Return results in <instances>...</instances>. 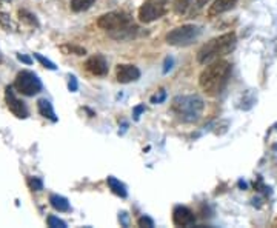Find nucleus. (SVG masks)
Listing matches in <instances>:
<instances>
[{"mask_svg": "<svg viewBox=\"0 0 277 228\" xmlns=\"http://www.w3.org/2000/svg\"><path fill=\"white\" fill-rule=\"evenodd\" d=\"M231 76V64L226 60H214L211 62L202 73L199 77V85L203 90V93L209 97H216L219 96Z\"/></svg>", "mask_w": 277, "mask_h": 228, "instance_id": "obj_1", "label": "nucleus"}, {"mask_svg": "<svg viewBox=\"0 0 277 228\" xmlns=\"http://www.w3.org/2000/svg\"><path fill=\"white\" fill-rule=\"evenodd\" d=\"M99 28L105 30L110 37L116 40H126L133 39L137 33V27L133 24V19L128 13L123 11H113L108 14H103L97 20Z\"/></svg>", "mask_w": 277, "mask_h": 228, "instance_id": "obj_2", "label": "nucleus"}, {"mask_svg": "<svg viewBox=\"0 0 277 228\" xmlns=\"http://www.w3.org/2000/svg\"><path fill=\"white\" fill-rule=\"evenodd\" d=\"M236 42H237V37L234 33H226V34L211 39L199 50L197 62L202 65H208V64L217 60L219 57L229 54L236 48Z\"/></svg>", "mask_w": 277, "mask_h": 228, "instance_id": "obj_3", "label": "nucleus"}, {"mask_svg": "<svg viewBox=\"0 0 277 228\" xmlns=\"http://www.w3.org/2000/svg\"><path fill=\"white\" fill-rule=\"evenodd\" d=\"M203 100L199 96H177L173 99V111L179 120L185 123H193L200 119L203 111Z\"/></svg>", "mask_w": 277, "mask_h": 228, "instance_id": "obj_4", "label": "nucleus"}, {"mask_svg": "<svg viewBox=\"0 0 277 228\" xmlns=\"http://www.w3.org/2000/svg\"><path fill=\"white\" fill-rule=\"evenodd\" d=\"M202 30L197 25H182L166 34V42L173 47H188L197 40Z\"/></svg>", "mask_w": 277, "mask_h": 228, "instance_id": "obj_5", "label": "nucleus"}, {"mask_svg": "<svg viewBox=\"0 0 277 228\" xmlns=\"http://www.w3.org/2000/svg\"><path fill=\"white\" fill-rule=\"evenodd\" d=\"M168 11V0H145L139 8V20L142 24H151L163 17Z\"/></svg>", "mask_w": 277, "mask_h": 228, "instance_id": "obj_6", "label": "nucleus"}, {"mask_svg": "<svg viewBox=\"0 0 277 228\" xmlns=\"http://www.w3.org/2000/svg\"><path fill=\"white\" fill-rule=\"evenodd\" d=\"M14 88L25 96H34L42 91V82L33 71H20L16 77Z\"/></svg>", "mask_w": 277, "mask_h": 228, "instance_id": "obj_7", "label": "nucleus"}, {"mask_svg": "<svg viewBox=\"0 0 277 228\" xmlns=\"http://www.w3.org/2000/svg\"><path fill=\"white\" fill-rule=\"evenodd\" d=\"M5 97H7V105H8V110L19 119H27L28 117V110H27V105L16 97L14 91L11 87H7L5 90Z\"/></svg>", "mask_w": 277, "mask_h": 228, "instance_id": "obj_8", "label": "nucleus"}, {"mask_svg": "<svg viewBox=\"0 0 277 228\" xmlns=\"http://www.w3.org/2000/svg\"><path fill=\"white\" fill-rule=\"evenodd\" d=\"M173 222L177 226H193L196 225V216L188 206L177 205L173 211Z\"/></svg>", "mask_w": 277, "mask_h": 228, "instance_id": "obj_9", "label": "nucleus"}, {"mask_svg": "<svg viewBox=\"0 0 277 228\" xmlns=\"http://www.w3.org/2000/svg\"><path fill=\"white\" fill-rule=\"evenodd\" d=\"M85 68L93 76H105L108 73V62L102 54H94L85 62Z\"/></svg>", "mask_w": 277, "mask_h": 228, "instance_id": "obj_10", "label": "nucleus"}, {"mask_svg": "<svg viewBox=\"0 0 277 228\" xmlns=\"http://www.w3.org/2000/svg\"><path fill=\"white\" fill-rule=\"evenodd\" d=\"M116 76L120 84H130L140 77V70L134 65H117Z\"/></svg>", "mask_w": 277, "mask_h": 228, "instance_id": "obj_11", "label": "nucleus"}, {"mask_svg": "<svg viewBox=\"0 0 277 228\" xmlns=\"http://www.w3.org/2000/svg\"><path fill=\"white\" fill-rule=\"evenodd\" d=\"M236 4H237V0H214V4L211 5V8L208 11V16L209 17L219 16V14L231 10Z\"/></svg>", "mask_w": 277, "mask_h": 228, "instance_id": "obj_12", "label": "nucleus"}, {"mask_svg": "<svg viewBox=\"0 0 277 228\" xmlns=\"http://www.w3.org/2000/svg\"><path fill=\"white\" fill-rule=\"evenodd\" d=\"M37 108H39L40 116H44L45 119H50V120H53V122H56V120H57L56 113H54L53 105H51V102H50V100H47V99H40V100L37 102Z\"/></svg>", "mask_w": 277, "mask_h": 228, "instance_id": "obj_13", "label": "nucleus"}, {"mask_svg": "<svg viewBox=\"0 0 277 228\" xmlns=\"http://www.w3.org/2000/svg\"><path fill=\"white\" fill-rule=\"evenodd\" d=\"M50 203H51V206L54 210L62 211V213H67V211L71 210V205H70L68 199L63 197V196H59V194H51L50 196Z\"/></svg>", "mask_w": 277, "mask_h": 228, "instance_id": "obj_14", "label": "nucleus"}, {"mask_svg": "<svg viewBox=\"0 0 277 228\" xmlns=\"http://www.w3.org/2000/svg\"><path fill=\"white\" fill-rule=\"evenodd\" d=\"M106 183H108L110 190H111L114 194H117L119 197H126V196H128V193H126V186H125V185H123L119 179H116L114 176H108Z\"/></svg>", "mask_w": 277, "mask_h": 228, "instance_id": "obj_15", "label": "nucleus"}, {"mask_svg": "<svg viewBox=\"0 0 277 228\" xmlns=\"http://www.w3.org/2000/svg\"><path fill=\"white\" fill-rule=\"evenodd\" d=\"M96 0H71V10L74 13H82V11H87L90 10L93 5H94Z\"/></svg>", "mask_w": 277, "mask_h": 228, "instance_id": "obj_16", "label": "nucleus"}, {"mask_svg": "<svg viewBox=\"0 0 277 228\" xmlns=\"http://www.w3.org/2000/svg\"><path fill=\"white\" fill-rule=\"evenodd\" d=\"M60 51L63 54H74V56H83L87 54V50L82 48V47H77V45H71V44H65L60 47Z\"/></svg>", "mask_w": 277, "mask_h": 228, "instance_id": "obj_17", "label": "nucleus"}, {"mask_svg": "<svg viewBox=\"0 0 277 228\" xmlns=\"http://www.w3.org/2000/svg\"><path fill=\"white\" fill-rule=\"evenodd\" d=\"M19 17H20L22 22H25V24H28V25H31V27H39V22H37L36 16L31 14V13L27 11V10H20V11H19Z\"/></svg>", "mask_w": 277, "mask_h": 228, "instance_id": "obj_18", "label": "nucleus"}, {"mask_svg": "<svg viewBox=\"0 0 277 228\" xmlns=\"http://www.w3.org/2000/svg\"><path fill=\"white\" fill-rule=\"evenodd\" d=\"M191 5V0H176L174 2V11L177 14H185L186 10L189 8Z\"/></svg>", "mask_w": 277, "mask_h": 228, "instance_id": "obj_19", "label": "nucleus"}, {"mask_svg": "<svg viewBox=\"0 0 277 228\" xmlns=\"http://www.w3.org/2000/svg\"><path fill=\"white\" fill-rule=\"evenodd\" d=\"M28 185L33 191H42L44 190V180L39 177H30L28 179Z\"/></svg>", "mask_w": 277, "mask_h": 228, "instance_id": "obj_20", "label": "nucleus"}, {"mask_svg": "<svg viewBox=\"0 0 277 228\" xmlns=\"http://www.w3.org/2000/svg\"><path fill=\"white\" fill-rule=\"evenodd\" d=\"M47 220H48V226H51V228H67V223L56 216H48Z\"/></svg>", "mask_w": 277, "mask_h": 228, "instance_id": "obj_21", "label": "nucleus"}, {"mask_svg": "<svg viewBox=\"0 0 277 228\" xmlns=\"http://www.w3.org/2000/svg\"><path fill=\"white\" fill-rule=\"evenodd\" d=\"M34 57H36V59H37V60H39V62L45 67V68H48V70H53V71H54V70L57 68V67H56V65L50 60V59L44 57V56H42V54H39V53H36V54H34Z\"/></svg>", "mask_w": 277, "mask_h": 228, "instance_id": "obj_22", "label": "nucleus"}, {"mask_svg": "<svg viewBox=\"0 0 277 228\" xmlns=\"http://www.w3.org/2000/svg\"><path fill=\"white\" fill-rule=\"evenodd\" d=\"M0 27L5 28L7 31H10V28H13V24H11V19L7 13H0Z\"/></svg>", "mask_w": 277, "mask_h": 228, "instance_id": "obj_23", "label": "nucleus"}, {"mask_svg": "<svg viewBox=\"0 0 277 228\" xmlns=\"http://www.w3.org/2000/svg\"><path fill=\"white\" fill-rule=\"evenodd\" d=\"M137 225H139V226H148V228H153V226H154V220H153L151 217H148V216H142V217H139Z\"/></svg>", "mask_w": 277, "mask_h": 228, "instance_id": "obj_24", "label": "nucleus"}, {"mask_svg": "<svg viewBox=\"0 0 277 228\" xmlns=\"http://www.w3.org/2000/svg\"><path fill=\"white\" fill-rule=\"evenodd\" d=\"M165 99H166V93H165V90H160L159 94L151 97V103H162Z\"/></svg>", "mask_w": 277, "mask_h": 228, "instance_id": "obj_25", "label": "nucleus"}, {"mask_svg": "<svg viewBox=\"0 0 277 228\" xmlns=\"http://www.w3.org/2000/svg\"><path fill=\"white\" fill-rule=\"evenodd\" d=\"M173 64H174L173 57H166V59H165V67H163V73H165V74L173 68Z\"/></svg>", "mask_w": 277, "mask_h": 228, "instance_id": "obj_26", "label": "nucleus"}, {"mask_svg": "<svg viewBox=\"0 0 277 228\" xmlns=\"http://www.w3.org/2000/svg\"><path fill=\"white\" fill-rule=\"evenodd\" d=\"M68 88H70V91H77V79H76L74 76H71V77H70Z\"/></svg>", "mask_w": 277, "mask_h": 228, "instance_id": "obj_27", "label": "nucleus"}, {"mask_svg": "<svg viewBox=\"0 0 277 228\" xmlns=\"http://www.w3.org/2000/svg\"><path fill=\"white\" fill-rule=\"evenodd\" d=\"M17 57H19V60H20V62H24V64H27V65H31V64H33V60H31V59H30L28 56H24V54H19Z\"/></svg>", "mask_w": 277, "mask_h": 228, "instance_id": "obj_28", "label": "nucleus"}, {"mask_svg": "<svg viewBox=\"0 0 277 228\" xmlns=\"http://www.w3.org/2000/svg\"><path fill=\"white\" fill-rule=\"evenodd\" d=\"M142 111H145V107H143V105H140V107H137V108L134 110V119H136V120H139Z\"/></svg>", "mask_w": 277, "mask_h": 228, "instance_id": "obj_29", "label": "nucleus"}, {"mask_svg": "<svg viewBox=\"0 0 277 228\" xmlns=\"http://www.w3.org/2000/svg\"><path fill=\"white\" fill-rule=\"evenodd\" d=\"M208 2H209V0H197L196 5H197V8H203Z\"/></svg>", "mask_w": 277, "mask_h": 228, "instance_id": "obj_30", "label": "nucleus"}, {"mask_svg": "<svg viewBox=\"0 0 277 228\" xmlns=\"http://www.w3.org/2000/svg\"><path fill=\"white\" fill-rule=\"evenodd\" d=\"M120 219H122V223H123V226H128V220H126V213H122V214H120Z\"/></svg>", "mask_w": 277, "mask_h": 228, "instance_id": "obj_31", "label": "nucleus"}, {"mask_svg": "<svg viewBox=\"0 0 277 228\" xmlns=\"http://www.w3.org/2000/svg\"><path fill=\"white\" fill-rule=\"evenodd\" d=\"M0 64H2V56H0Z\"/></svg>", "mask_w": 277, "mask_h": 228, "instance_id": "obj_32", "label": "nucleus"}, {"mask_svg": "<svg viewBox=\"0 0 277 228\" xmlns=\"http://www.w3.org/2000/svg\"><path fill=\"white\" fill-rule=\"evenodd\" d=\"M7 2H8V0H7Z\"/></svg>", "mask_w": 277, "mask_h": 228, "instance_id": "obj_33", "label": "nucleus"}]
</instances>
